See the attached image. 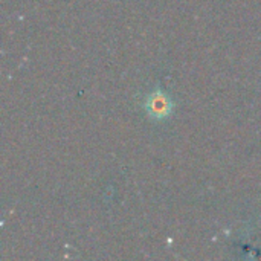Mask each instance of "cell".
<instances>
[{
	"instance_id": "cell-1",
	"label": "cell",
	"mask_w": 261,
	"mask_h": 261,
	"mask_svg": "<svg viewBox=\"0 0 261 261\" xmlns=\"http://www.w3.org/2000/svg\"><path fill=\"white\" fill-rule=\"evenodd\" d=\"M145 109L148 112V115L154 119H164L167 116H170L171 110H173V102L168 98L167 93L156 90L153 92L148 98H147V104Z\"/></svg>"
}]
</instances>
